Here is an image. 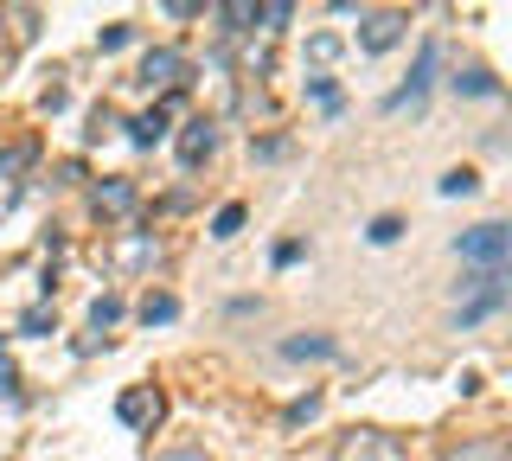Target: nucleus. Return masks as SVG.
I'll return each mask as SVG.
<instances>
[{
    "mask_svg": "<svg viewBox=\"0 0 512 461\" xmlns=\"http://www.w3.org/2000/svg\"><path fill=\"white\" fill-rule=\"evenodd\" d=\"M461 295L468 301H455V327H480L487 314L506 308V269H468V276H461Z\"/></svg>",
    "mask_w": 512,
    "mask_h": 461,
    "instance_id": "f257e3e1",
    "label": "nucleus"
},
{
    "mask_svg": "<svg viewBox=\"0 0 512 461\" xmlns=\"http://www.w3.org/2000/svg\"><path fill=\"white\" fill-rule=\"evenodd\" d=\"M455 257L468 263V269H512V225L487 218V225L461 231V237H455Z\"/></svg>",
    "mask_w": 512,
    "mask_h": 461,
    "instance_id": "f03ea898",
    "label": "nucleus"
},
{
    "mask_svg": "<svg viewBox=\"0 0 512 461\" xmlns=\"http://www.w3.org/2000/svg\"><path fill=\"white\" fill-rule=\"evenodd\" d=\"M327 461H410V455H404V442H397L391 429L359 423V429H346V436L333 442V455H327Z\"/></svg>",
    "mask_w": 512,
    "mask_h": 461,
    "instance_id": "7ed1b4c3",
    "label": "nucleus"
},
{
    "mask_svg": "<svg viewBox=\"0 0 512 461\" xmlns=\"http://www.w3.org/2000/svg\"><path fill=\"white\" fill-rule=\"evenodd\" d=\"M160 263V237L154 231H122L116 244H109V269L116 276H141V269Z\"/></svg>",
    "mask_w": 512,
    "mask_h": 461,
    "instance_id": "20e7f679",
    "label": "nucleus"
},
{
    "mask_svg": "<svg viewBox=\"0 0 512 461\" xmlns=\"http://www.w3.org/2000/svg\"><path fill=\"white\" fill-rule=\"evenodd\" d=\"M135 84H141V90H180V84H186V58L160 45V52H148V58H141Z\"/></svg>",
    "mask_w": 512,
    "mask_h": 461,
    "instance_id": "39448f33",
    "label": "nucleus"
},
{
    "mask_svg": "<svg viewBox=\"0 0 512 461\" xmlns=\"http://www.w3.org/2000/svg\"><path fill=\"white\" fill-rule=\"evenodd\" d=\"M160 410H167V404H160V391H154V385H128V391L116 397V417H122L128 429H154V423H160Z\"/></svg>",
    "mask_w": 512,
    "mask_h": 461,
    "instance_id": "423d86ee",
    "label": "nucleus"
},
{
    "mask_svg": "<svg viewBox=\"0 0 512 461\" xmlns=\"http://www.w3.org/2000/svg\"><path fill=\"white\" fill-rule=\"evenodd\" d=\"M404 33H410L404 13H365V20H359V52H391Z\"/></svg>",
    "mask_w": 512,
    "mask_h": 461,
    "instance_id": "0eeeda50",
    "label": "nucleus"
},
{
    "mask_svg": "<svg viewBox=\"0 0 512 461\" xmlns=\"http://www.w3.org/2000/svg\"><path fill=\"white\" fill-rule=\"evenodd\" d=\"M436 45H423V52H416V71H410V84L404 90H391V97H384V109H410V103H423V90H429V77H436Z\"/></svg>",
    "mask_w": 512,
    "mask_h": 461,
    "instance_id": "6e6552de",
    "label": "nucleus"
},
{
    "mask_svg": "<svg viewBox=\"0 0 512 461\" xmlns=\"http://www.w3.org/2000/svg\"><path fill=\"white\" fill-rule=\"evenodd\" d=\"M442 461H512V449H506V436H461L442 449Z\"/></svg>",
    "mask_w": 512,
    "mask_h": 461,
    "instance_id": "1a4fd4ad",
    "label": "nucleus"
},
{
    "mask_svg": "<svg viewBox=\"0 0 512 461\" xmlns=\"http://www.w3.org/2000/svg\"><path fill=\"white\" fill-rule=\"evenodd\" d=\"M212 148H218V129H212V122H205V116H199V122H186V135H180V161H186V167H199Z\"/></svg>",
    "mask_w": 512,
    "mask_h": 461,
    "instance_id": "9d476101",
    "label": "nucleus"
},
{
    "mask_svg": "<svg viewBox=\"0 0 512 461\" xmlns=\"http://www.w3.org/2000/svg\"><path fill=\"white\" fill-rule=\"evenodd\" d=\"M212 20L224 33H250V26L263 20V7H256V0H224V7H212Z\"/></svg>",
    "mask_w": 512,
    "mask_h": 461,
    "instance_id": "9b49d317",
    "label": "nucleus"
},
{
    "mask_svg": "<svg viewBox=\"0 0 512 461\" xmlns=\"http://www.w3.org/2000/svg\"><path fill=\"white\" fill-rule=\"evenodd\" d=\"M160 135H167V109H160V103H154V109H141V116L128 122V141H135V148H154Z\"/></svg>",
    "mask_w": 512,
    "mask_h": 461,
    "instance_id": "f8f14e48",
    "label": "nucleus"
},
{
    "mask_svg": "<svg viewBox=\"0 0 512 461\" xmlns=\"http://www.w3.org/2000/svg\"><path fill=\"white\" fill-rule=\"evenodd\" d=\"M128 205H135V186H128V180H103V186H96V212H128Z\"/></svg>",
    "mask_w": 512,
    "mask_h": 461,
    "instance_id": "ddd939ff",
    "label": "nucleus"
},
{
    "mask_svg": "<svg viewBox=\"0 0 512 461\" xmlns=\"http://www.w3.org/2000/svg\"><path fill=\"white\" fill-rule=\"evenodd\" d=\"M173 314H180V301H173L167 289H154L148 301H141V321H148V327H167V321H173Z\"/></svg>",
    "mask_w": 512,
    "mask_h": 461,
    "instance_id": "4468645a",
    "label": "nucleus"
},
{
    "mask_svg": "<svg viewBox=\"0 0 512 461\" xmlns=\"http://www.w3.org/2000/svg\"><path fill=\"white\" fill-rule=\"evenodd\" d=\"M116 321H122V295H96L90 301V327L109 340V327H116Z\"/></svg>",
    "mask_w": 512,
    "mask_h": 461,
    "instance_id": "2eb2a0df",
    "label": "nucleus"
},
{
    "mask_svg": "<svg viewBox=\"0 0 512 461\" xmlns=\"http://www.w3.org/2000/svg\"><path fill=\"white\" fill-rule=\"evenodd\" d=\"M282 359H333V340H320V333H308V340H282Z\"/></svg>",
    "mask_w": 512,
    "mask_h": 461,
    "instance_id": "dca6fc26",
    "label": "nucleus"
},
{
    "mask_svg": "<svg viewBox=\"0 0 512 461\" xmlns=\"http://www.w3.org/2000/svg\"><path fill=\"white\" fill-rule=\"evenodd\" d=\"M442 193H448V199L480 193V173H474V167H448V173H442Z\"/></svg>",
    "mask_w": 512,
    "mask_h": 461,
    "instance_id": "f3484780",
    "label": "nucleus"
},
{
    "mask_svg": "<svg viewBox=\"0 0 512 461\" xmlns=\"http://www.w3.org/2000/svg\"><path fill=\"white\" fill-rule=\"evenodd\" d=\"M244 231V205H218V218H212V237H237Z\"/></svg>",
    "mask_w": 512,
    "mask_h": 461,
    "instance_id": "a211bd4d",
    "label": "nucleus"
},
{
    "mask_svg": "<svg viewBox=\"0 0 512 461\" xmlns=\"http://www.w3.org/2000/svg\"><path fill=\"white\" fill-rule=\"evenodd\" d=\"M365 237H372V244H397V237H404V218L384 212V218H372V231H365Z\"/></svg>",
    "mask_w": 512,
    "mask_h": 461,
    "instance_id": "6ab92c4d",
    "label": "nucleus"
},
{
    "mask_svg": "<svg viewBox=\"0 0 512 461\" xmlns=\"http://www.w3.org/2000/svg\"><path fill=\"white\" fill-rule=\"evenodd\" d=\"M20 333H58V314L52 308H26L20 314Z\"/></svg>",
    "mask_w": 512,
    "mask_h": 461,
    "instance_id": "aec40b11",
    "label": "nucleus"
},
{
    "mask_svg": "<svg viewBox=\"0 0 512 461\" xmlns=\"http://www.w3.org/2000/svg\"><path fill=\"white\" fill-rule=\"evenodd\" d=\"M455 90H468V97H493L500 84H493L487 71H461V77H455Z\"/></svg>",
    "mask_w": 512,
    "mask_h": 461,
    "instance_id": "412c9836",
    "label": "nucleus"
},
{
    "mask_svg": "<svg viewBox=\"0 0 512 461\" xmlns=\"http://www.w3.org/2000/svg\"><path fill=\"white\" fill-rule=\"evenodd\" d=\"M154 461H212V455H205L199 442H173V449H160Z\"/></svg>",
    "mask_w": 512,
    "mask_h": 461,
    "instance_id": "4be33fe9",
    "label": "nucleus"
},
{
    "mask_svg": "<svg viewBox=\"0 0 512 461\" xmlns=\"http://www.w3.org/2000/svg\"><path fill=\"white\" fill-rule=\"evenodd\" d=\"M288 20H295V7H288V0H276V7H263V33H282Z\"/></svg>",
    "mask_w": 512,
    "mask_h": 461,
    "instance_id": "5701e85b",
    "label": "nucleus"
},
{
    "mask_svg": "<svg viewBox=\"0 0 512 461\" xmlns=\"http://www.w3.org/2000/svg\"><path fill=\"white\" fill-rule=\"evenodd\" d=\"M0 397H13V404H20V372H13L7 353H0Z\"/></svg>",
    "mask_w": 512,
    "mask_h": 461,
    "instance_id": "b1692460",
    "label": "nucleus"
},
{
    "mask_svg": "<svg viewBox=\"0 0 512 461\" xmlns=\"http://www.w3.org/2000/svg\"><path fill=\"white\" fill-rule=\"evenodd\" d=\"M320 410V391H308V397H295V404H288V423H308Z\"/></svg>",
    "mask_w": 512,
    "mask_h": 461,
    "instance_id": "393cba45",
    "label": "nucleus"
},
{
    "mask_svg": "<svg viewBox=\"0 0 512 461\" xmlns=\"http://www.w3.org/2000/svg\"><path fill=\"white\" fill-rule=\"evenodd\" d=\"M128 39H135V33H128V26H103V33H96V45H103V52H122Z\"/></svg>",
    "mask_w": 512,
    "mask_h": 461,
    "instance_id": "a878e982",
    "label": "nucleus"
},
{
    "mask_svg": "<svg viewBox=\"0 0 512 461\" xmlns=\"http://www.w3.org/2000/svg\"><path fill=\"white\" fill-rule=\"evenodd\" d=\"M32 161V148H7V154H0V180H7V173H20Z\"/></svg>",
    "mask_w": 512,
    "mask_h": 461,
    "instance_id": "bb28decb",
    "label": "nucleus"
}]
</instances>
